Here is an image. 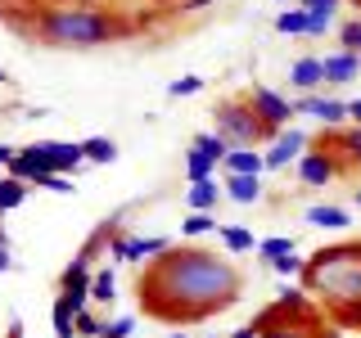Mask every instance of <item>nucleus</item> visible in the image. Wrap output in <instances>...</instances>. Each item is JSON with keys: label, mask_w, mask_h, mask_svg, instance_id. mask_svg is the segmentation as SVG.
I'll list each match as a JSON object with an SVG mask.
<instances>
[{"label": "nucleus", "mask_w": 361, "mask_h": 338, "mask_svg": "<svg viewBox=\"0 0 361 338\" xmlns=\"http://www.w3.org/2000/svg\"><path fill=\"white\" fill-rule=\"evenodd\" d=\"M240 270L203 248H167L140 275V302L163 320H199L240 298Z\"/></svg>", "instance_id": "1"}, {"label": "nucleus", "mask_w": 361, "mask_h": 338, "mask_svg": "<svg viewBox=\"0 0 361 338\" xmlns=\"http://www.w3.org/2000/svg\"><path fill=\"white\" fill-rule=\"evenodd\" d=\"M302 289L316 293L330 311L361 302V239L353 244H330L307 257L302 270Z\"/></svg>", "instance_id": "2"}, {"label": "nucleus", "mask_w": 361, "mask_h": 338, "mask_svg": "<svg viewBox=\"0 0 361 338\" xmlns=\"http://www.w3.org/2000/svg\"><path fill=\"white\" fill-rule=\"evenodd\" d=\"M41 37L50 45H73V50H90L118 37V23L99 9H54L41 18Z\"/></svg>", "instance_id": "3"}, {"label": "nucleus", "mask_w": 361, "mask_h": 338, "mask_svg": "<svg viewBox=\"0 0 361 338\" xmlns=\"http://www.w3.org/2000/svg\"><path fill=\"white\" fill-rule=\"evenodd\" d=\"M212 131H221L231 144H253V140H267V127H262V118L253 113V104H248V95L244 99H221L217 108H212Z\"/></svg>", "instance_id": "4"}, {"label": "nucleus", "mask_w": 361, "mask_h": 338, "mask_svg": "<svg viewBox=\"0 0 361 338\" xmlns=\"http://www.w3.org/2000/svg\"><path fill=\"white\" fill-rule=\"evenodd\" d=\"M104 248H109L113 262L140 266V262H154L158 253H167V248H172V239H167V234H109V230H104Z\"/></svg>", "instance_id": "5"}, {"label": "nucleus", "mask_w": 361, "mask_h": 338, "mask_svg": "<svg viewBox=\"0 0 361 338\" xmlns=\"http://www.w3.org/2000/svg\"><path fill=\"white\" fill-rule=\"evenodd\" d=\"M248 104H253V113L262 118V127L271 131V140H276L280 127H293V113H298L289 104V95H280V90H271V86H248Z\"/></svg>", "instance_id": "6"}, {"label": "nucleus", "mask_w": 361, "mask_h": 338, "mask_svg": "<svg viewBox=\"0 0 361 338\" xmlns=\"http://www.w3.org/2000/svg\"><path fill=\"white\" fill-rule=\"evenodd\" d=\"M338 167H343V163H338V154L316 149V144H312V149L302 154L298 163H293V172H298V185H307V189H325V185H330V180L338 176Z\"/></svg>", "instance_id": "7"}, {"label": "nucleus", "mask_w": 361, "mask_h": 338, "mask_svg": "<svg viewBox=\"0 0 361 338\" xmlns=\"http://www.w3.org/2000/svg\"><path fill=\"white\" fill-rule=\"evenodd\" d=\"M312 149V140H307V131H298V127H280L276 131V140H271V149H267V172H285L289 163H298L302 154Z\"/></svg>", "instance_id": "8"}, {"label": "nucleus", "mask_w": 361, "mask_h": 338, "mask_svg": "<svg viewBox=\"0 0 361 338\" xmlns=\"http://www.w3.org/2000/svg\"><path fill=\"white\" fill-rule=\"evenodd\" d=\"M293 108L307 113V118H316L325 131H343V122H348V104L338 95H330V90H325V95H321V90H316V95H302Z\"/></svg>", "instance_id": "9"}, {"label": "nucleus", "mask_w": 361, "mask_h": 338, "mask_svg": "<svg viewBox=\"0 0 361 338\" xmlns=\"http://www.w3.org/2000/svg\"><path fill=\"white\" fill-rule=\"evenodd\" d=\"M289 86L298 90V95H316V90L325 86V63L316 59V54L293 59V63H289Z\"/></svg>", "instance_id": "10"}, {"label": "nucleus", "mask_w": 361, "mask_h": 338, "mask_svg": "<svg viewBox=\"0 0 361 338\" xmlns=\"http://www.w3.org/2000/svg\"><path fill=\"white\" fill-rule=\"evenodd\" d=\"M267 172V154L253 149V144H235L221 163V176H262Z\"/></svg>", "instance_id": "11"}, {"label": "nucleus", "mask_w": 361, "mask_h": 338, "mask_svg": "<svg viewBox=\"0 0 361 338\" xmlns=\"http://www.w3.org/2000/svg\"><path fill=\"white\" fill-rule=\"evenodd\" d=\"M45 154H50V167L59 176H73L77 167L86 163V144L82 140H45Z\"/></svg>", "instance_id": "12"}, {"label": "nucleus", "mask_w": 361, "mask_h": 338, "mask_svg": "<svg viewBox=\"0 0 361 338\" xmlns=\"http://www.w3.org/2000/svg\"><path fill=\"white\" fill-rule=\"evenodd\" d=\"M321 63H325V86H348L361 73V54H353V50L321 54Z\"/></svg>", "instance_id": "13"}, {"label": "nucleus", "mask_w": 361, "mask_h": 338, "mask_svg": "<svg viewBox=\"0 0 361 338\" xmlns=\"http://www.w3.org/2000/svg\"><path fill=\"white\" fill-rule=\"evenodd\" d=\"M316 149H330V154H338L343 163H353V167H361V127H348V131H334L330 140H312Z\"/></svg>", "instance_id": "14"}, {"label": "nucleus", "mask_w": 361, "mask_h": 338, "mask_svg": "<svg viewBox=\"0 0 361 338\" xmlns=\"http://www.w3.org/2000/svg\"><path fill=\"white\" fill-rule=\"evenodd\" d=\"M302 221L316 225V230H348V225H353L348 208H338V203H312V208L302 212Z\"/></svg>", "instance_id": "15"}, {"label": "nucleus", "mask_w": 361, "mask_h": 338, "mask_svg": "<svg viewBox=\"0 0 361 338\" xmlns=\"http://www.w3.org/2000/svg\"><path fill=\"white\" fill-rule=\"evenodd\" d=\"M221 199H226V189H221L217 176H212V180H195V185L185 189V208L190 212H217Z\"/></svg>", "instance_id": "16"}, {"label": "nucleus", "mask_w": 361, "mask_h": 338, "mask_svg": "<svg viewBox=\"0 0 361 338\" xmlns=\"http://www.w3.org/2000/svg\"><path fill=\"white\" fill-rule=\"evenodd\" d=\"M221 189H226V199L240 203V208H253V203H262V176H226Z\"/></svg>", "instance_id": "17"}, {"label": "nucleus", "mask_w": 361, "mask_h": 338, "mask_svg": "<svg viewBox=\"0 0 361 338\" xmlns=\"http://www.w3.org/2000/svg\"><path fill=\"white\" fill-rule=\"evenodd\" d=\"M217 239H221L226 253H257V234L244 230V225H221Z\"/></svg>", "instance_id": "18"}, {"label": "nucleus", "mask_w": 361, "mask_h": 338, "mask_svg": "<svg viewBox=\"0 0 361 338\" xmlns=\"http://www.w3.org/2000/svg\"><path fill=\"white\" fill-rule=\"evenodd\" d=\"M190 144H195V149H199V154H208V158H212V163H217V167L226 163V154H231V149H235V144H231V140H226V135H221V131H199V135H195V140H190Z\"/></svg>", "instance_id": "19"}, {"label": "nucleus", "mask_w": 361, "mask_h": 338, "mask_svg": "<svg viewBox=\"0 0 361 338\" xmlns=\"http://www.w3.org/2000/svg\"><path fill=\"white\" fill-rule=\"evenodd\" d=\"M221 221L217 212H190V217H180V239H199V234H217Z\"/></svg>", "instance_id": "20"}, {"label": "nucleus", "mask_w": 361, "mask_h": 338, "mask_svg": "<svg viewBox=\"0 0 361 338\" xmlns=\"http://www.w3.org/2000/svg\"><path fill=\"white\" fill-rule=\"evenodd\" d=\"M50 325H54V338H73L77 334V307L63 298H54V311H50Z\"/></svg>", "instance_id": "21"}, {"label": "nucleus", "mask_w": 361, "mask_h": 338, "mask_svg": "<svg viewBox=\"0 0 361 338\" xmlns=\"http://www.w3.org/2000/svg\"><path fill=\"white\" fill-rule=\"evenodd\" d=\"M217 172H221V167L212 163L208 154H199L195 144H190V149H185V180H190V185H195V180H212Z\"/></svg>", "instance_id": "22"}, {"label": "nucleus", "mask_w": 361, "mask_h": 338, "mask_svg": "<svg viewBox=\"0 0 361 338\" xmlns=\"http://www.w3.org/2000/svg\"><path fill=\"white\" fill-rule=\"evenodd\" d=\"M276 32L280 37H307V9L302 5H285L276 18Z\"/></svg>", "instance_id": "23"}, {"label": "nucleus", "mask_w": 361, "mask_h": 338, "mask_svg": "<svg viewBox=\"0 0 361 338\" xmlns=\"http://www.w3.org/2000/svg\"><path fill=\"white\" fill-rule=\"evenodd\" d=\"M27 203V180L18 176H0V212H14Z\"/></svg>", "instance_id": "24"}, {"label": "nucleus", "mask_w": 361, "mask_h": 338, "mask_svg": "<svg viewBox=\"0 0 361 338\" xmlns=\"http://www.w3.org/2000/svg\"><path fill=\"white\" fill-rule=\"evenodd\" d=\"M90 298H95V302H113V298H118V270H113V266H99L95 275H90Z\"/></svg>", "instance_id": "25"}, {"label": "nucleus", "mask_w": 361, "mask_h": 338, "mask_svg": "<svg viewBox=\"0 0 361 338\" xmlns=\"http://www.w3.org/2000/svg\"><path fill=\"white\" fill-rule=\"evenodd\" d=\"M86 144V163H118V144L109 140V135H90V140H82Z\"/></svg>", "instance_id": "26"}, {"label": "nucleus", "mask_w": 361, "mask_h": 338, "mask_svg": "<svg viewBox=\"0 0 361 338\" xmlns=\"http://www.w3.org/2000/svg\"><path fill=\"white\" fill-rule=\"evenodd\" d=\"M285 253H298V244L293 239H285V234H267V239H257V257L271 266L276 257H285Z\"/></svg>", "instance_id": "27"}, {"label": "nucleus", "mask_w": 361, "mask_h": 338, "mask_svg": "<svg viewBox=\"0 0 361 338\" xmlns=\"http://www.w3.org/2000/svg\"><path fill=\"white\" fill-rule=\"evenodd\" d=\"M276 302H280V307H285V311H312V298H307V289L289 284V280H285V284H280Z\"/></svg>", "instance_id": "28"}, {"label": "nucleus", "mask_w": 361, "mask_h": 338, "mask_svg": "<svg viewBox=\"0 0 361 338\" xmlns=\"http://www.w3.org/2000/svg\"><path fill=\"white\" fill-rule=\"evenodd\" d=\"M203 90V77H176V82H167V99H190V95H199Z\"/></svg>", "instance_id": "29"}, {"label": "nucleus", "mask_w": 361, "mask_h": 338, "mask_svg": "<svg viewBox=\"0 0 361 338\" xmlns=\"http://www.w3.org/2000/svg\"><path fill=\"white\" fill-rule=\"evenodd\" d=\"M135 334V315H113L99 325V338H131Z\"/></svg>", "instance_id": "30"}, {"label": "nucleus", "mask_w": 361, "mask_h": 338, "mask_svg": "<svg viewBox=\"0 0 361 338\" xmlns=\"http://www.w3.org/2000/svg\"><path fill=\"white\" fill-rule=\"evenodd\" d=\"M271 270H276V275H285V280H293V275H302V270H307V257L285 253V257H276V262H271Z\"/></svg>", "instance_id": "31"}, {"label": "nucleus", "mask_w": 361, "mask_h": 338, "mask_svg": "<svg viewBox=\"0 0 361 338\" xmlns=\"http://www.w3.org/2000/svg\"><path fill=\"white\" fill-rule=\"evenodd\" d=\"M334 27V9H307V37H325Z\"/></svg>", "instance_id": "32"}, {"label": "nucleus", "mask_w": 361, "mask_h": 338, "mask_svg": "<svg viewBox=\"0 0 361 338\" xmlns=\"http://www.w3.org/2000/svg\"><path fill=\"white\" fill-rule=\"evenodd\" d=\"M338 50L361 54V18H353V23H343V27H338Z\"/></svg>", "instance_id": "33"}, {"label": "nucleus", "mask_w": 361, "mask_h": 338, "mask_svg": "<svg viewBox=\"0 0 361 338\" xmlns=\"http://www.w3.org/2000/svg\"><path fill=\"white\" fill-rule=\"evenodd\" d=\"M99 325H104V320H95V315H90V307L77 311V338H99Z\"/></svg>", "instance_id": "34"}, {"label": "nucleus", "mask_w": 361, "mask_h": 338, "mask_svg": "<svg viewBox=\"0 0 361 338\" xmlns=\"http://www.w3.org/2000/svg\"><path fill=\"white\" fill-rule=\"evenodd\" d=\"M343 330H361V302H353V307H338V311H330Z\"/></svg>", "instance_id": "35"}, {"label": "nucleus", "mask_w": 361, "mask_h": 338, "mask_svg": "<svg viewBox=\"0 0 361 338\" xmlns=\"http://www.w3.org/2000/svg\"><path fill=\"white\" fill-rule=\"evenodd\" d=\"M37 189H54V194H73V180H63L59 172H45L37 180Z\"/></svg>", "instance_id": "36"}, {"label": "nucleus", "mask_w": 361, "mask_h": 338, "mask_svg": "<svg viewBox=\"0 0 361 338\" xmlns=\"http://www.w3.org/2000/svg\"><path fill=\"white\" fill-rule=\"evenodd\" d=\"M9 270H14V253H9V234L0 225V275H9Z\"/></svg>", "instance_id": "37"}, {"label": "nucleus", "mask_w": 361, "mask_h": 338, "mask_svg": "<svg viewBox=\"0 0 361 338\" xmlns=\"http://www.w3.org/2000/svg\"><path fill=\"white\" fill-rule=\"evenodd\" d=\"M302 9H338V0H298Z\"/></svg>", "instance_id": "38"}, {"label": "nucleus", "mask_w": 361, "mask_h": 338, "mask_svg": "<svg viewBox=\"0 0 361 338\" xmlns=\"http://www.w3.org/2000/svg\"><path fill=\"white\" fill-rule=\"evenodd\" d=\"M208 5H217V0H180V9H185V14H195V9H208Z\"/></svg>", "instance_id": "39"}, {"label": "nucleus", "mask_w": 361, "mask_h": 338, "mask_svg": "<svg viewBox=\"0 0 361 338\" xmlns=\"http://www.w3.org/2000/svg\"><path fill=\"white\" fill-rule=\"evenodd\" d=\"M348 122H353V127H361V99H353V104H348Z\"/></svg>", "instance_id": "40"}, {"label": "nucleus", "mask_w": 361, "mask_h": 338, "mask_svg": "<svg viewBox=\"0 0 361 338\" xmlns=\"http://www.w3.org/2000/svg\"><path fill=\"white\" fill-rule=\"evenodd\" d=\"M14 154H18L14 144H0V167H9V163H14Z\"/></svg>", "instance_id": "41"}, {"label": "nucleus", "mask_w": 361, "mask_h": 338, "mask_svg": "<svg viewBox=\"0 0 361 338\" xmlns=\"http://www.w3.org/2000/svg\"><path fill=\"white\" fill-rule=\"evenodd\" d=\"M353 203H357V208H361V185H357V194H353Z\"/></svg>", "instance_id": "42"}, {"label": "nucleus", "mask_w": 361, "mask_h": 338, "mask_svg": "<svg viewBox=\"0 0 361 338\" xmlns=\"http://www.w3.org/2000/svg\"><path fill=\"white\" fill-rule=\"evenodd\" d=\"M5 82H9V73H5V68H0V86H5Z\"/></svg>", "instance_id": "43"}, {"label": "nucleus", "mask_w": 361, "mask_h": 338, "mask_svg": "<svg viewBox=\"0 0 361 338\" xmlns=\"http://www.w3.org/2000/svg\"><path fill=\"white\" fill-rule=\"evenodd\" d=\"M167 338H190V334H167Z\"/></svg>", "instance_id": "44"}, {"label": "nucleus", "mask_w": 361, "mask_h": 338, "mask_svg": "<svg viewBox=\"0 0 361 338\" xmlns=\"http://www.w3.org/2000/svg\"><path fill=\"white\" fill-rule=\"evenodd\" d=\"M280 5H298V0H280Z\"/></svg>", "instance_id": "45"}]
</instances>
